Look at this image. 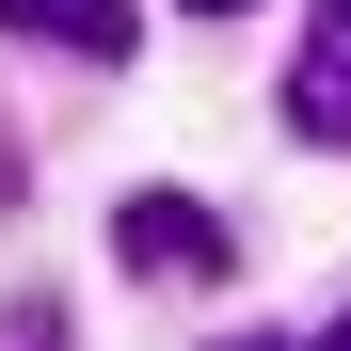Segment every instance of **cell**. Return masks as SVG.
<instances>
[{"label":"cell","mask_w":351,"mask_h":351,"mask_svg":"<svg viewBox=\"0 0 351 351\" xmlns=\"http://www.w3.org/2000/svg\"><path fill=\"white\" fill-rule=\"evenodd\" d=\"M112 256L128 271H223L240 240H223V208H192V192H128L112 208Z\"/></svg>","instance_id":"1"},{"label":"cell","mask_w":351,"mask_h":351,"mask_svg":"<svg viewBox=\"0 0 351 351\" xmlns=\"http://www.w3.org/2000/svg\"><path fill=\"white\" fill-rule=\"evenodd\" d=\"M287 128L351 144V16H304V48H287Z\"/></svg>","instance_id":"2"},{"label":"cell","mask_w":351,"mask_h":351,"mask_svg":"<svg viewBox=\"0 0 351 351\" xmlns=\"http://www.w3.org/2000/svg\"><path fill=\"white\" fill-rule=\"evenodd\" d=\"M0 32H32V48H80V64L144 48V16H128V0H0Z\"/></svg>","instance_id":"3"},{"label":"cell","mask_w":351,"mask_h":351,"mask_svg":"<svg viewBox=\"0 0 351 351\" xmlns=\"http://www.w3.org/2000/svg\"><path fill=\"white\" fill-rule=\"evenodd\" d=\"M0 351H64V304H0Z\"/></svg>","instance_id":"4"},{"label":"cell","mask_w":351,"mask_h":351,"mask_svg":"<svg viewBox=\"0 0 351 351\" xmlns=\"http://www.w3.org/2000/svg\"><path fill=\"white\" fill-rule=\"evenodd\" d=\"M304 351H351V304H335V319H319V335H304Z\"/></svg>","instance_id":"5"}]
</instances>
